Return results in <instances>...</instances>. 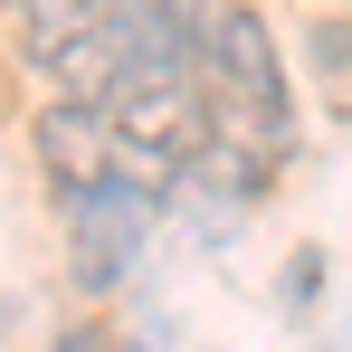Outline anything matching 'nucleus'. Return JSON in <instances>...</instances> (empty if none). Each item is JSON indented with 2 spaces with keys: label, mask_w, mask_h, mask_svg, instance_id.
Returning a JSON list of instances; mask_svg holds the SVG:
<instances>
[{
  "label": "nucleus",
  "mask_w": 352,
  "mask_h": 352,
  "mask_svg": "<svg viewBox=\"0 0 352 352\" xmlns=\"http://www.w3.org/2000/svg\"><path fill=\"white\" fill-rule=\"evenodd\" d=\"M48 76H58V96H76V105H115V86L133 76V38H124L115 19H96L86 38H67L58 58H48Z\"/></svg>",
  "instance_id": "obj_4"
},
{
  "label": "nucleus",
  "mask_w": 352,
  "mask_h": 352,
  "mask_svg": "<svg viewBox=\"0 0 352 352\" xmlns=\"http://www.w3.org/2000/svg\"><path fill=\"white\" fill-rule=\"evenodd\" d=\"M143 229H153V190L143 181H86V190H67V248H76V286L105 295L124 286V267H133V248H143Z\"/></svg>",
  "instance_id": "obj_1"
},
{
  "label": "nucleus",
  "mask_w": 352,
  "mask_h": 352,
  "mask_svg": "<svg viewBox=\"0 0 352 352\" xmlns=\"http://www.w3.org/2000/svg\"><path fill=\"white\" fill-rule=\"evenodd\" d=\"M58 352H133V343L105 333V324H76V333H58Z\"/></svg>",
  "instance_id": "obj_7"
},
{
  "label": "nucleus",
  "mask_w": 352,
  "mask_h": 352,
  "mask_svg": "<svg viewBox=\"0 0 352 352\" xmlns=\"http://www.w3.org/2000/svg\"><path fill=\"white\" fill-rule=\"evenodd\" d=\"M105 19V0H19V29H29V67H48L67 38H86Z\"/></svg>",
  "instance_id": "obj_5"
},
{
  "label": "nucleus",
  "mask_w": 352,
  "mask_h": 352,
  "mask_svg": "<svg viewBox=\"0 0 352 352\" xmlns=\"http://www.w3.org/2000/svg\"><path fill=\"white\" fill-rule=\"evenodd\" d=\"M29 153H38V172L58 181V190H86V181L115 172V115H105V105L58 96V105H38V115H29Z\"/></svg>",
  "instance_id": "obj_3"
},
{
  "label": "nucleus",
  "mask_w": 352,
  "mask_h": 352,
  "mask_svg": "<svg viewBox=\"0 0 352 352\" xmlns=\"http://www.w3.org/2000/svg\"><path fill=\"white\" fill-rule=\"evenodd\" d=\"M305 67H314L324 86L352 96V19H343V10H314V29H305Z\"/></svg>",
  "instance_id": "obj_6"
},
{
  "label": "nucleus",
  "mask_w": 352,
  "mask_h": 352,
  "mask_svg": "<svg viewBox=\"0 0 352 352\" xmlns=\"http://www.w3.org/2000/svg\"><path fill=\"white\" fill-rule=\"evenodd\" d=\"M200 48H210L219 86H229V115H248L238 133L286 143V133H295V105H286V67H276V48H267V19H257V10H219Z\"/></svg>",
  "instance_id": "obj_2"
}]
</instances>
